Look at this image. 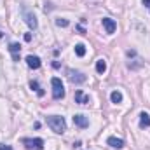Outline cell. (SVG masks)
Listing matches in <instances>:
<instances>
[{
  "instance_id": "4fadbf2b",
  "label": "cell",
  "mask_w": 150,
  "mask_h": 150,
  "mask_svg": "<svg viewBox=\"0 0 150 150\" xmlns=\"http://www.w3.org/2000/svg\"><path fill=\"white\" fill-rule=\"evenodd\" d=\"M110 100H112V103H115V105L122 103V93H120V91H112Z\"/></svg>"
},
{
  "instance_id": "6da1fadb",
  "label": "cell",
  "mask_w": 150,
  "mask_h": 150,
  "mask_svg": "<svg viewBox=\"0 0 150 150\" xmlns=\"http://www.w3.org/2000/svg\"><path fill=\"white\" fill-rule=\"evenodd\" d=\"M47 126L58 134H63L67 131V122H65V117H61V115H49L47 117Z\"/></svg>"
},
{
  "instance_id": "8992f818",
  "label": "cell",
  "mask_w": 150,
  "mask_h": 150,
  "mask_svg": "<svg viewBox=\"0 0 150 150\" xmlns=\"http://www.w3.org/2000/svg\"><path fill=\"white\" fill-rule=\"evenodd\" d=\"M101 23H103V28L107 30V33H108V35H112L113 32H115V28H117V23L113 21L112 18H103V19H101Z\"/></svg>"
},
{
  "instance_id": "8fae6325",
  "label": "cell",
  "mask_w": 150,
  "mask_h": 150,
  "mask_svg": "<svg viewBox=\"0 0 150 150\" xmlns=\"http://www.w3.org/2000/svg\"><path fill=\"white\" fill-rule=\"evenodd\" d=\"M107 143H108L112 149H122V147H124V140H122V138H117V136H110V138L107 140Z\"/></svg>"
},
{
  "instance_id": "9a60e30c",
  "label": "cell",
  "mask_w": 150,
  "mask_h": 150,
  "mask_svg": "<svg viewBox=\"0 0 150 150\" xmlns=\"http://www.w3.org/2000/svg\"><path fill=\"white\" fill-rule=\"evenodd\" d=\"M75 54H77L79 58L86 56V45H84V44H77V45H75Z\"/></svg>"
},
{
  "instance_id": "ac0fdd59",
  "label": "cell",
  "mask_w": 150,
  "mask_h": 150,
  "mask_svg": "<svg viewBox=\"0 0 150 150\" xmlns=\"http://www.w3.org/2000/svg\"><path fill=\"white\" fill-rule=\"evenodd\" d=\"M0 150H14L11 145H4V143H0Z\"/></svg>"
},
{
  "instance_id": "7a4b0ae2",
  "label": "cell",
  "mask_w": 150,
  "mask_h": 150,
  "mask_svg": "<svg viewBox=\"0 0 150 150\" xmlns=\"http://www.w3.org/2000/svg\"><path fill=\"white\" fill-rule=\"evenodd\" d=\"M51 86H52V98L54 100H63L65 98V86H63L61 79L52 77L51 79Z\"/></svg>"
},
{
  "instance_id": "ba28073f",
  "label": "cell",
  "mask_w": 150,
  "mask_h": 150,
  "mask_svg": "<svg viewBox=\"0 0 150 150\" xmlns=\"http://www.w3.org/2000/svg\"><path fill=\"white\" fill-rule=\"evenodd\" d=\"M26 65H28L32 70H37V68H40L42 61H40V58H38V56H33V54H30V56H26Z\"/></svg>"
},
{
  "instance_id": "52a82bcc",
  "label": "cell",
  "mask_w": 150,
  "mask_h": 150,
  "mask_svg": "<svg viewBox=\"0 0 150 150\" xmlns=\"http://www.w3.org/2000/svg\"><path fill=\"white\" fill-rule=\"evenodd\" d=\"M89 101H91L89 94L82 93L80 89H77V91H75V103H79V105H87Z\"/></svg>"
},
{
  "instance_id": "9c48e42d",
  "label": "cell",
  "mask_w": 150,
  "mask_h": 150,
  "mask_svg": "<svg viewBox=\"0 0 150 150\" xmlns=\"http://www.w3.org/2000/svg\"><path fill=\"white\" fill-rule=\"evenodd\" d=\"M25 21H26V25L32 28V30H37L38 23H37V18L30 12V11H25Z\"/></svg>"
},
{
  "instance_id": "ffe728a7",
  "label": "cell",
  "mask_w": 150,
  "mask_h": 150,
  "mask_svg": "<svg viewBox=\"0 0 150 150\" xmlns=\"http://www.w3.org/2000/svg\"><path fill=\"white\" fill-rule=\"evenodd\" d=\"M143 4H145V5H147V7L150 9V0H143Z\"/></svg>"
},
{
  "instance_id": "277c9868",
  "label": "cell",
  "mask_w": 150,
  "mask_h": 150,
  "mask_svg": "<svg viewBox=\"0 0 150 150\" xmlns=\"http://www.w3.org/2000/svg\"><path fill=\"white\" fill-rule=\"evenodd\" d=\"M67 74H68L70 82H74V84H82V82H86V75L82 74V72H77V70L68 68V70H67Z\"/></svg>"
},
{
  "instance_id": "5bb4252c",
  "label": "cell",
  "mask_w": 150,
  "mask_h": 150,
  "mask_svg": "<svg viewBox=\"0 0 150 150\" xmlns=\"http://www.w3.org/2000/svg\"><path fill=\"white\" fill-rule=\"evenodd\" d=\"M96 72L100 75H103L107 72V63H105V59H98V61H96Z\"/></svg>"
},
{
  "instance_id": "30bf717a",
  "label": "cell",
  "mask_w": 150,
  "mask_h": 150,
  "mask_svg": "<svg viewBox=\"0 0 150 150\" xmlns=\"http://www.w3.org/2000/svg\"><path fill=\"white\" fill-rule=\"evenodd\" d=\"M9 52L12 54V61H19V52H21V45L18 42H12L9 45Z\"/></svg>"
},
{
  "instance_id": "2e32d148",
  "label": "cell",
  "mask_w": 150,
  "mask_h": 150,
  "mask_svg": "<svg viewBox=\"0 0 150 150\" xmlns=\"http://www.w3.org/2000/svg\"><path fill=\"white\" fill-rule=\"evenodd\" d=\"M30 87H32L33 91H37V94H38V96H44V91H42V89L38 87V82H35V80H32V82H30Z\"/></svg>"
},
{
  "instance_id": "d6986e66",
  "label": "cell",
  "mask_w": 150,
  "mask_h": 150,
  "mask_svg": "<svg viewBox=\"0 0 150 150\" xmlns=\"http://www.w3.org/2000/svg\"><path fill=\"white\" fill-rule=\"evenodd\" d=\"M25 40L30 42V40H32V33H25Z\"/></svg>"
},
{
  "instance_id": "7c38bea8",
  "label": "cell",
  "mask_w": 150,
  "mask_h": 150,
  "mask_svg": "<svg viewBox=\"0 0 150 150\" xmlns=\"http://www.w3.org/2000/svg\"><path fill=\"white\" fill-rule=\"evenodd\" d=\"M140 127H150V115L147 112L140 113Z\"/></svg>"
},
{
  "instance_id": "3957f363",
  "label": "cell",
  "mask_w": 150,
  "mask_h": 150,
  "mask_svg": "<svg viewBox=\"0 0 150 150\" xmlns=\"http://www.w3.org/2000/svg\"><path fill=\"white\" fill-rule=\"evenodd\" d=\"M21 143L28 150H44V140L42 138H23Z\"/></svg>"
},
{
  "instance_id": "5b68a950",
  "label": "cell",
  "mask_w": 150,
  "mask_h": 150,
  "mask_svg": "<svg viewBox=\"0 0 150 150\" xmlns=\"http://www.w3.org/2000/svg\"><path fill=\"white\" fill-rule=\"evenodd\" d=\"M74 124L77 127H80V129H86V127L89 126V119H87L86 115H82V113H75L74 115Z\"/></svg>"
},
{
  "instance_id": "e0dca14e",
  "label": "cell",
  "mask_w": 150,
  "mask_h": 150,
  "mask_svg": "<svg viewBox=\"0 0 150 150\" xmlns=\"http://www.w3.org/2000/svg\"><path fill=\"white\" fill-rule=\"evenodd\" d=\"M56 25L65 28V26H68V19H56Z\"/></svg>"
}]
</instances>
